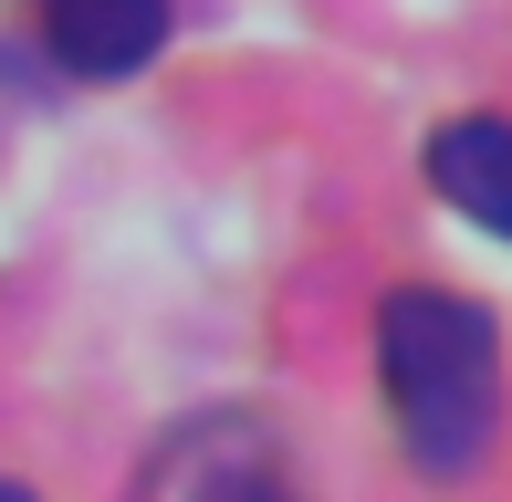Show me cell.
Listing matches in <instances>:
<instances>
[{
  "mask_svg": "<svg viewBox=\"0 0 512 502\" xmlns=\"http://www.w3.org/2000/svg\"><path fill=\"white\" fill-rule=\"evenodd\" d=\"M377 367H387V408H398V440L418 471L460 482L481 471L502 429V335L471 293L439 283H398L377 304Z\"/></svg>",
  "mask_w": 512,
  "mask_h": 502,
  "instance_id": "6da1fadb",
  "label": "cell"
},
{
  "mask_svg": "<svg viewBox=\"0 0 512 502\" xmlns=\"http://www.w3.org/2000/svg\"><path fill=\"white\" fill-rule=\"evenodd\" d=\"M157 502H304L283 482V461L262 450V429L241 419H209L189 440L168 450V471H157Z\"/></svg>",
  "mask_w": 512,
  "mask_h": 502,
  "instance_id": "7a4b0ae2",
  "label": "cell"
},
{
  "mask_svg": "<svg viewBox=\"0 0 512 502\" xmlns=\"http://www.w3.org/2000/svg\"><path fill=\"white\" fill-rule=\"evenodd\" d=\"M168 42V0H53V63L84 84H126Z\"/></svg>",
  "mask_w": 512,
  "mask_h": 502,
  "instance_id": "3957f363",
  "label": "cell"
},
{
  "mask_svg": "<svg viewBox=\"0 0 512 502\" xmlns=\"http://www.w3.org/2000/svg\"><path fill=\"white\" fill-rule=\"evenodd\" d=\"M429 178H439V199H450L460 220H481V231L512 241V126H502V116L439 126V136H429Z\"/></svg>",
  "mask_w": 512,
  "mask_h": 502,
  "instance_id": "277c9868",
  "label": "cell"
},
{
  "mask_svg": "<svg viewBox=\"0 0 512 502\" xmlns=\"http://www.w3.org/2000/svg\"><path fill=\"white\" fill-rule=\"evenodd\" d=\"M0 502H32V492H21V482H0Z\"/></svg>",
  "mask_w": 512,
  "mask_h": 502,
  "instance_id": "5b68a950",
  "label": "cell"
}]
</instances>
